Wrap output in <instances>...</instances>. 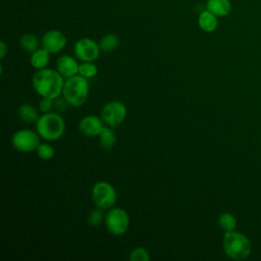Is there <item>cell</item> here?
I'll return each instance as SVG.
<instances>
[{
	"label": "cell",
	"mask_w": 261,
	"mask_h": 261,
	"mask_svg": "<svg viewBox=\"0 0 261 261\" xmlns=\"http://www.w3.org/2000/svg\"><path fill=\"white\" fill-rule=\"evenodd\" d=\"M206 9L211 11L217 17H224L231 11V2L230 0H207Z\"/></svg>",
	"instance_id": "cell-14"
},
{
	"label": "cell",
	"mask_w": 261,
	"mask_h": 261,
	"mask_svg": "<svg viewBox=\"0 0 261 261\" xmlns=\"http://www.w3.org/2000/svg\"><path fill=\"white\" fill-rule=\"evenodd\" d=\"M17 115L19 119L25 123H36L40 117L38 109L30 103L19 105L17 108Z\"/></svg>",
	"instance_id": "cell-15"
},
{
	"label": "cell",
	"mask_w": 261,
	"mask_h": 261,
	"mask_svg": "<svg viewBox=\"0 0 261 261\" xmlns=\"http://www.w3.org/2000/svg\"><path fill=\"white\" fill-rule=\"evenodd\" d=\"M41 137L37 133V130H33L30 128H22L16 130L11 137V144L13 148L19 152L29 153L36 151L39 145Z\"/></svg>",
	"instance_id": "cell-7"
},
{
	"label": "cell",
	"mask_w": 261,
	"mask_h": 261,
	"mask_svg": "<svg viewBox=\"0 0 261 261\" xmlns=\"http://www.w3.org/2000/svg\"><path fill=\"white\" fill-rule=\"evenodd\" d=\"M198 25L205 33H212L218 27V17L208 9L202 10L198 16Z\"/></svg>",
	"instance_id": "cell-13"
},
{
	"label": "cell",
	"mask_w": 261,
	"mask_h": 261,
	"mask_svg": "<svg viewBox=\"0 0 261 261\" xmlns=\"http://www.w3.org/2000/svg\"><path fill=\"white\" fill-rule=\"evenodd\" d=\"M128 259L130 261H150V253L144 247H137L132 250Z\"/></svg>",
	"instance_id": "cell-23"
},
{
	"label": "cell",
	"mask_w": 261,
	"mask_h": 261,
	"mask_svg": "<svg viewBox=\"0 0 261 261\" xmlns=\"http://www.w3.org/2000/svg\"><path fill=\"white\" fill-rule=\"evenodd\" d=\"M77 74L86 79H93L98 74V67L94 62L83 61L82 63H80Z\"/></svg>",
	"instance_id": "cell-21"
},
{
	"label": "cell",
	"mask_w": 261,
	"mask_h": 261,
	"mask_svg": "<svg viewBox=\"0 0 261 261\" xmlns=\"http://www.w3.org/2000/svg\"><path fill=\"white\" fill-rule=\"evenodd\" d=\"M129 223L128 213L121 207H112L108 209L104 218L106 229L113 236H121L125 233L129 227Z\"/></svg>",
	"instance_id": "cell-6"
},
{
	"label": "cell",
	"mask_w": 261,
	"mask_h": 261,
	"mask_svg": "<svg viewBox=\"0 0 261 261\" xmlns=\"http://www.w3.org/2000/svg\"><path fill=\"white\" fill-rule=\"evenodd\" d=\"M37 155L42 160H50L55 155L54 148L48 143H41L36 150Z\"/></svg>",
	"instance_id": "cell-22"
},
{
	"label": "cell",
	"mask_w": 261,
	"mask_h": 261,
	"mask_svg": "<svg viewBox=\"0 0 261 261\" xmlns=\"http://www.w3.org/2000/svg\"><path fill=\"white\" fill-rule=\"evenodd\" d=\"M127 109L123 102L112 100L107 102L101 110V118L105 125L116 127L120 125L126 117Z\"/></svg>",
	"instance_id": "cell-8"
},
{
	"label": "cell",
	"mask_w": 261,
	"mask_h": 261,
	"mask_svg": "<svg viewBox=\"0 0 261 261\" xmlns=\"http://www.w3.org/2000/svg\"><path fill=\"white\" fill-rule=\"evenodd\" d=\"M35 126L39 136L49 142L59 140L65 133V121L63 117L51 111L41 114Z\"/></svg>",
	"instance_id": "cell-3"
},
{
	"label": "cell",
	"mask_w": 261,
	"mask_h": 261,
	"mask_svg": "<svg viewBox=\"0 0 261 261\" xmlns=\"http://www.w3.org/2000/svg\"><path fill=\"white\" fill-rule=\"evenodd\" d=\"M64 82V77L57 69L48 67L36 70L32 77V86L36 93L51 99H56L62 94Z\"/></svg>",
	"instance_id": "cell-1"
},
{
	"label": "cell",
	"mask_w": 261,
	"mask_h": 261,
	"mask_svg": "<svg viewBox=\"0 0 261 261\" xmlns=\"http://www.w3.org/2000/svg\"><path fill=\"white\" fill-rule=\"evenodd\" d=\"M99 46L103 52H112L119 46V39L114 34H106L100 39Z\"/></svg>",
	"instance_id": "cell-19"
},
{
	"label": "cell",
	"mask_w": 261,
	"mask_h": 261,
	"mask_svg": "<svg viewBox=\"0 0 261 261\" xmlns=\"http://www.w3.org/2000/svg\"><path fill=\"white\" fill-rule=\"evenodd\" d=\"M99 137V144L102 149L104 150H111L117 141V137L115 132L113 130V127L105 125L102 132L100 133Z\"/></svg>",
	"instance_id": "cell-17"
},
{
	"label": "cell",
	"mask_w": 261,
	"mask_h": 261,
	"mask_svg": "<svg viewBox=\"0 0 261 261\" xmlns=\"http://www.w3.org/2000/svg\"><path fill=\"white\" fill-rule=\"evenodd\" d=\"M49 62H50V53L46 49L39 48L33 53H31L30 63L32 67L35 68L36 70L46 68Z\"/></svg>",
	"instance_id": "cell-16"
},
{
	"label": "cell",
	"mask_w": 261,
	"mask_h": 261,
	"mask_svg": "<svg viewBox=\"0 0 261 261\" xmlns=\"http://www.w3.org/2000/svg\"><path fill=\"white\" fill-rule=\"evenodd\" d=\"M104 126L105 123L102 118L94 114L84 116L79 122L80 132L87 137H98Z\"/></svg>",
	"instance_id": "cell-11"
},
{
	"label": "cell",
	"mask_w": 261,
	"mask_h": 261,
	"mask_svg": "<svg viewBox=\"0 0 261 261\" xmlns=\"http://www.w3.org/2000/svg\"><path fill=\"white\" fill-rule=\"evenodd\" d=\"M104 218H105V215L103 214V209L96 207L88 214L87 222L92 226H96L104 222Z\"/></svg>",
	"instance_id": "cell-24"
},
{
	"label": "cell",
	"mask_w": 261,
	"mask_h": 261,
	"mask_svg": "<svg viewBox=\"0 0 261 261\" xmlns=\"http://www.w3.org/2000/svg\"><path fill=\"white\" fill-rule=\"evenodd\" d=\"M7 50H8V47L6 45V43L4 41H1L0 42V58L3 59L7 53Z\"/></svg>",
	"instance_id": "cell-26"
},
{
	"label": "cell",
	"mask_w": 261,
	"mask_h": 261,
	"mask_svg": "<svg viewBox=\"0 0 261 261\" xmlns=\"http://www.w3.org/2000/svg\"><path fill=\"white\" fill-rule=\"evenodd\" d=\"M222 249L228 258L240 261L249 257L252 245L250 240L244 233L231 230L224 232Z\"/></svg>",
	"instance_id": "cell-4"
},
{
	"label": "cell",
	"mask_w": 261,
	"mask_h": 261,
	"mask_svg": "<svg viewBox=\"0 0 261 261\" xmlns=\"http://www.w3.org/2000/svg\"><path fill=\"white\" fill-rule=\"evenodd\" d=\"M90 85L88 79L75 74L71 77L65 79L62 96L64 101L73 107H80L84 105L89 97Z\"/></svg>",
	"instance_id": "cell-2"
},
{
	"label": "cell",
	"mask_w": 261,
	"mask_h": 261,
	"mask_svg": "<svg viewBox=\"0 0 261 261\" xmlns=\"http://www.w3.org/2000/svg\"><path fill=\"white\" fill-rule=\"evenodd\" d=\"M54 99L48 98V97H42L41 100L39 101V110L43 113L46 112H50L53 108V104H54Z\"/></svg>",
	"instance_id": "cell-25"
},
{
	"label": "cell",
	"mask_w": 261,
	"mask_h": 261,
	"mask_svg": "<svg viewBox=\"0 0 261 261\" xmlns=\"http://www.w3.org/2000/svg\"><path fill=\"white\" fill-rule=\"evenodd\" d=\"M80 64L77 61L68 54L61 55L56 60V69L64 77L68 79L79 73Z\"/></svg>",
	"instance_id": "cell-12"
},
{
	"label": "cell",
	"mask_w": 261,
	"mask_h": 261,
	"mask_svg": "<svg viewBox=\"0 0 261 261\" xmlns=\"http://www.w3.org/2000/svg\"><path fill=\"white\" fill-rule=\"evenodd\" d=\"M101 49L99 43L91 38L79 39L73 46L74 56L81 61L94 62L98 59Z\"/></svg>",
	"instance_id": "cell-9"
},
{
	"label": "cell",
	"mask_w": 261,
	"mask_h": 261,
	"mask_svg": "<svg viewBox=\"0 0 261 261\" xmlns=\"http://www.w3.org/2000/svg\"><path fill=\"white\" fill-rule=\"evenodd\" d=\"M91 195L96 207L103 210H108L114 207L117 200L114 187L105 180H99L95 182L92 188Z\"/></svg>",
	"instance_id": "cell-5"
},
{
	"label": "cell",
	"mask_w": 261,
	"mask_h": 261,
	"mask_svg": "<svg viewBox=\"0 0 261 261\" xmlns=\"http://www.w3.org/2000/svg\"><path fill=\"white\" fill-rule=\"evenodd\" d=\"M19 45L21 47L22 50H24L25 52L29 53H33L34 51H36L37 49H39L40 46V42L38 40V38L31 33H27L23 34L20 39H19Z\"/></svg>",
	"instance_id": "cell-18"
},
{
	"label": "cell",
	"mask_w": 261,
	"mask_h": 261,
	"mask_svg": "<svg viewBox=\"0 0 261 261\" xmlns=\"http://www.w3.org/2000/svg\"><path fill=\"white\" fill-rule=\"evenodd\" d=\"M67 44L65 35L58 30H49L44 33L41 38V46L46 49L50 54L61 52Z\"/></svg>",
	"instance_id": "cell-10"
},
{
	"label": "cell",
	"mask_w": 261,
	"mask_h": 261,
	"mask_svg": "<svg viewBox=\"0 0 261 261\" xmlns=\"http://www.w3.org/2000/svg\"><path fill=\"white\" fill-rule=\"evenodd\" d=\"M218 225L224 231H231L237 227V219L231 213L223 212L218 216Z\"/></svg>",
	"instance_id": "cell-20"
}]
</instances>
